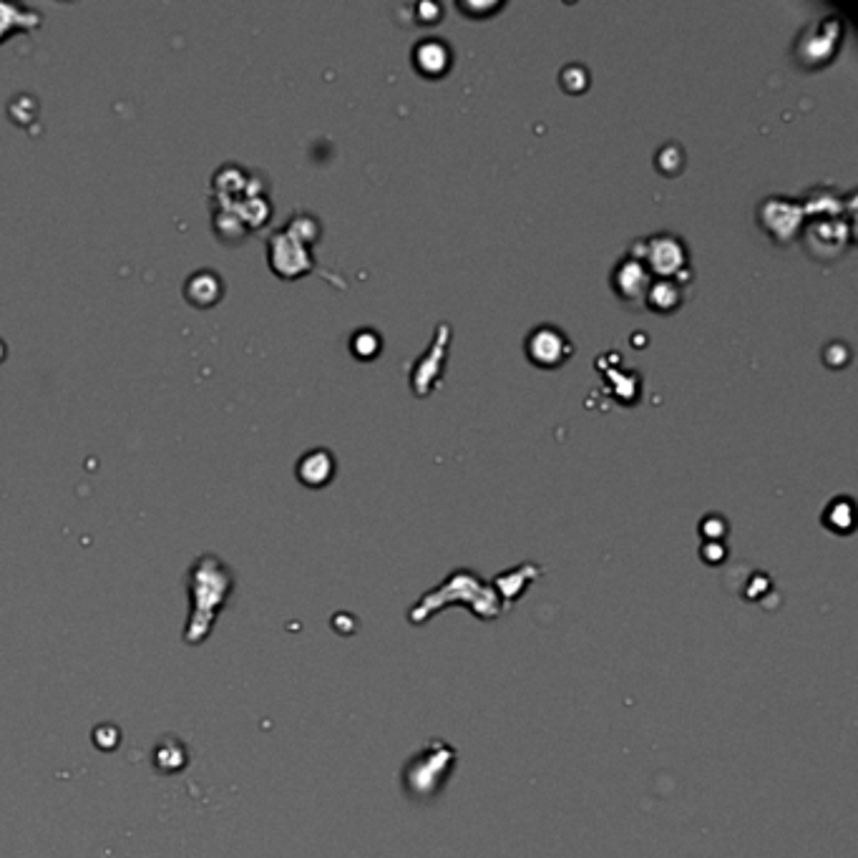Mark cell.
Segmentation results:
<instances>
[{"label":"cell","mask_w":858,"mask_h":858,"mask_svg":"<svg viewBox=\"0 0 858 858\" xmlns=\"http://www.w3.org/2000/svg\"><path fill=\"white\" fill-rule=\"evenodd\" d=\"M760 219H763V227L768 229L770 234H773L775 240L783 242V245H788V240H791L793 234L798 232V227L788 224L786 219L801 224V207H798V204H793L791 199H783V197L765 199V204L760 207Z\"/></svg>","instance_id":"5b68a950"},{"label":"cell","mask_w":858,"mask_h":858,"mask_svg":"<svg viewBox=\"0 0 858 858\" xmlns=\"http://www.w3.org/2000/svg\"><path fill=\"white\" fill-rule=\"evenodd\" d=\"M632 257L642 262V265L650 270V275L660 277V280H672L677 285H687V280L692 277L690 270V255H687V247L682 245L680 237L670 232L655 234V237H647L640 245L632 247Z\"/></svg>","instance_id":"6da1fadb"},{"label":"cell","mask_w":858,"mask_h":858,"mask_svg":"<svg viewBox=\"0 0 858 858\" xmlns=\"http://www.w3.org/2000/svg\"><path fill=\"white\" fill-rule=\"evenodd\" d=\"M282 229H285L290 237H295L297 242H302L305 247H310L312 242L320 237L318 219L310 217V214H292L290 222H287V227H282Z\"/></svg>","instance_id":"7c38bea8"},{"label":"cell","mask_w":858,"mask_h":858,"mask_svg":"<svg viewBox=\"0 0 858 858\" xmlns=\"http://www.w3.org/2000/svg\"><path fill=\"white\" fill-rule=\"evenodd\" d=\"M652 280H655V277L650 275V270H647L637 257H624L612 272V290L617 292L619 300L627 302V305L642 307L645 305V297Z\"/></svg>","instance_id":"277c9868"},{"label":"cell","mask_w":858,"mask_h":858,"mask_svg":"<svg viewBox=\"0 0 858 858\" xmlns=\"http://www.w3.org/2000/svg\"><path fill=\"white\" fill-rule=\"evenodd\" d=\"M559 81H562V89L567 94H584L589 89V71L582 63H569L559 73Z\"/></svg>","instance_id":"4fadbf2b"},{"label":"cell","mask_w":858,"mask_h":858,"mask_svg":"<svg viewBox=\"0 0 858 858\" xmlns=\"http://www.w3.org/2000/svg\"><path fill=\"white\" fill-rule=\"evenodd\" d=\"M222 292H224L222 277L212 270L194 272V275H189V280L184 282V297H187L194 307L217 305Z\"/></svg>","instance_id":"9c48e42d"},{"label":"cell","mask_w":858,"mask_h":858,"mask_svg":"<svg viewBox=\"0 0 858 858\" xmlns=\"http://www.w3.org/2000/svg\"><path fill=\"white\" fill-rule=\"evenodd\" d=\"M655 164L665 177H675L682 169V164H685V154H682V149L677 144H667L657 151Z\"/></svg>","instance_id":"5bb4252c"},{"label":"cell","mask_w":858,"mask_h":858,"mask_svg":"<svg viewBox=\"0 0 858 858\" xmlns=\"http://www.w3.org/2000/svg\"><path fill=\"white\" fill-rule=\"evenodd\" d=\"M6 358V345H3V340H0V360Z\"/></svg>","instance_id":"2e32d148"},{"label":"cell","mask_w":858,"mask_h":858,"mask_svg":"<svg viewBox=\"0 0 858 858\" xmlns=\"http://www.w3.org/2000/svg\"><path fill=\"white\" fill-rule=\"evenodd\" d=\"M335 474V458L333 453L325 451V448H315V451H307L305 456L297 461V479L305 486H325Z\"/></svg>","instance_id":"ba28073f"},{"label":"cell","mask_w":858,"mask_h":858,"mask_svg":"<svg viewBox=\"0 0 858 858\" xmlns=\"http://www.w3.org/2000/svg\"><path fill=\"white\" fill-rule=\"evenodd\" d=\"M267 260H270L272 272L282 280H297L312 270V255L302 242L280 229L267 240Z\"/></svg>","instance_id":"7a4b0ae2"},{"label":"cell","mask_w":858,"mask_h":858,"mask_svg":"<svg viewBox=\"0 0 858 858\" xmlns=\"http://www.w3.org/2000/svg\"><path fill=\"white\" fill-rule=\"evenodd\" d=\"M350 350H353L355 358L360 360L375 358V355L380 353V335L373 333V330H360V333H355L353 340H350Z\"/></svg>","instance_id":"9a60e30c"},{"label":"cell","mask_w":858,"mask_h":858,"mask_svg":"<svg viewBox=\"0 0 858 858\" xmlns=\"http://www.w3.org/2000/svg\"><path fill=\"white\" fill-rule=\"evenodd\" d=\"M41 23L43 16L33 8L11 3V0H0V43H6L13 33L36 31Z\"/></svg>","instance_id":"52a82bcc"},{"label":"cell","mask_w":858,"mask_h":858,"mask_svg":"<svg viewBox=\"0 0 858 858\" xmlns=\"http://www.w3.org/2000/svg\"><path fill=\"white\" fill-rule=\"evenodd\" d=\"M572 353L574 348L567 340V335L559 328H554V325H539L526 338V355L539 368H559V365H564L572 358Z\"/></svg>","instance_id":"3957f363"},{"label":"cell","mask_w":858,"mask_h":858,"mask_svg":"<svg viewBox=\"0 0 858 858\" xmlns=\"http://www.w3.org/2000/svg\"><path fill=\"white\" fill-rule=\"evenodd\" d=\"M214 219V232H217V237L222 242H227V245H237V242H242L247 237V224L242 222L240 214L234 212V209L227 207H214L212 212Z\"/></svg>","instance_id":"8fae6325"},{"label":"cell","mask_w":858,"mask_h":858,"mask_svg":"<svg viewBox=\"0 0 858 858\" xmlns=\"http://www.w3.org/2000/svg\"><path fill=\"white\" fill-rule=\"evenodd\" d=\"M453 63L451 46L443 38H423L413 48V68L426 78L446 76Z\"/></svg>","instance_id":"8992f818"},{"label":"cell","mask_w":858,"mask_h":858,"mask_svg":"<svg viewBox=\"0 0 858 858\" xmlns=\"http://www.w3.org/2000/svg\"><path fill=\"white\" fill-rule=\"evenodd\" d=\"M682 305V287L672 280H652L650 290H647L645 307L660 315H670Z\"/></svg>","instance_id":"30bf717a"}]
</instances>
